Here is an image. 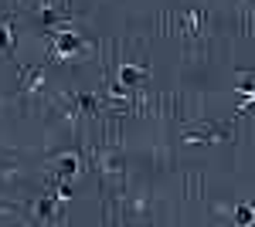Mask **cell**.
I'll return each mask as SVG.
<instances>
[{"label":"cell","instance_id":"1","mask_svg":"<svg viewBox=\"0 0 255 227\" xmlns=\"http://www.w3.org/2000/svg\"><path fill=\"white\" fill-rule=\"evenodd\" d=\"M79 48H82V38L61 27V31H58V41H55V55H58V58H61V55H75Z\"/></svg>","mask_w":255,"mask_h":227},{"label":"cell","instance_id":"2","mask_svg":"<svg viewBox=\"0 0 255 227\" xmlns=\"http://www.w3.org/2000/svg\"><path fill=\"white\" fill-rule=\"evenodd\" d=\"M116 78L123 85H139V81H143V68H136V65H119Z\"/></svg>","mask_w":255,"mask_h":227},{"label":"cell","instance_id":"3","mask_svg":"<svg viewBox=\"0 0 255 227\" xmlns=\"http://www.w3.org/2000/svg\"><path fill=\"white\" fill-rule=\"evenodd\" d=\"M235 224H238V227L255 224V210L249 207V204H238V210H235Z\"/></svg>","mask_w":255,"mask_h":227},{"label":"cell","instance_id":"4","mask_svg":"<svg viewBox=\"0 0 255 227\" xmlns=\"http://www.w3.org/2000/svg\"><path fill=\"white\" fill-rule=\"evenodd\" d=\"M58 170H61V176H68V180H72V176L79 173V159H75V156H61Z\"/></svg>","mask_w":255,"mask_h":227},{"label":"cell","instance_id":"5","mask_svg":"<svg viewBox=\"0 0 255 227\" xmlns=\"http://www.w3.org/2000/svg\"><path fill=\"white\" fill-rule=\"evenodd\" d=\"M7 48H10V27L0 24V51H7Z\"/></svg>","mask_w":255,"mask_h":227},{"label":"cell","instance_id":"6","mask_svg":"<svg viewBox=\"0 0 255 227\" xmlns=\"http://www.w3.org/2000/svg\"><path fill=\"white\" fill-rule=\"evenodd\" d=\"M41 214V217H51V210H55V204H51V200H38V207H34Z\"/></svg>","mask_w":255,"mask_h":227},{"label":"cell","instance_id":"7","mask_svg":"<svg viewBox=\"0 0 255 227\" xmlns=\"http://www.w3.org/2000/svg\"><path fill=\"white\" fill-rule=\"evenodd\" d=\"M34 85H41V72H31L27 75V88H34Z\"/></svg>","mask_w":255,"mask_h":227}]
</instances>
